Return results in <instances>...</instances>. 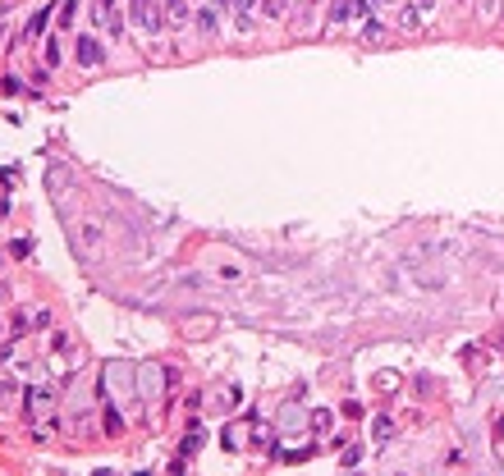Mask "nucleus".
Returning a JSON list of instances; mask_svg holds the SVG:
<instances>
[{
	"instance_id": "obj_1",
	"label": "nucleus",
	"mask_w": 504,
	"mask_h": 476,
	"mask_svg": "<svg viewBox=\"0 0 504 476\" xmlns=\"http://www.w3.org/2000/svg\"><path fill=\"white\" fill-rule=\"evenodd\" d=\"M129 19H133L138 33L156 37L165 28V5H156V0H129Z\"/></svg>"
},
{
	"instance_id": "obj_2",
	"label": "nucleus",
	"mask_w": 504,
	"mask_h": 476,
	"mask_svg": "<svg viewBox=\"0 0 504 476\" xmlns=\"http://www.w3.org/2000/svg\"><path fill=\"white\" fill-rule=\"evenodd\" d=\"M51 403H55V394L46 385H33L28 394H23V412H28V421H42L46 412H51Z\"/></svg>"
},
{
	"instance_id": "obj_3",
	"label": "nucleus",
	"mask_w": 504,
	"mask_h": 476,
	"mask_svg": "<svg viewBox=\"0 0 504 476\" xmlns=\"http://www.w3.org/2000/svg\"><path fill=\"white\" fill-rule=\"evenodd\" d=\"M422 19H427V5H422V0H413V5H399L395 28H399V33H417V28H422Z\"/></svg>"
},
{
	"instance_id": "obj_4",
	"label": "nucleus",
	"mask_w": 504,
	"mask_h": 476,
	"mask_svg": "<svg viewBox=\"0 0 504 476\" xmlns=\"http://www.w3.org/2000/svg\"><path fill=\"white\" fill-rule=\"evenodd\" d=\"M97 23L106 28L110 37H124V14H120L115 0H101V5H97Z\"/></svg>"
},
{
	"instance_id": "obj_5",
	"label": "nucleus",
	"mask_w": 504,
	"mask_h": 476,
	"mask_svg": "<svg viewBox=\"0 0 504 476\" xmlns=\"http://www.w3.org/2000/svg\"><path fill=\"white\" fill-rule=\"evenodd\" d=\"M74 56H78V65H83V69H97L101 65V42H97V37H78Z\"/></svg>"
},
{
	"instance_id": "obj_6",
	"label": "nucleus",
	"mask_w": 504,
	"mask_h": 476,
	"mask_svg": "<svg viewBox=\"0 0 504 476\" xmlns=\"http://www.w3.org/2000/svg\"><path fill=\"white\" fill-rule=\"evenodd\" d=\"M220 14H225V5H220V0H202V10H198L202 33H211V37L220 33Z\"/></svg>"
},
{
	"instance_id": "obj_7",
	"label": "nucleus",
	"mask_w": 504,
	"mask_h": 476,
	"mask_svg": "<svg viewBox=\"0 0 504 476\" xmlns=\"http://www.w3.org/2000/svg\"><path fill=\"white\" fill-rule=\"evenodd\" d=\"M367 10H372V0H335V5H330V19L349 23L353 14H367Z\"/></svg>"
},
{
	"instance_id": "obj_8",
	"label": "nucleus",
	"mask_w": 504,
	"mask_h": 476,
	"mask_svg": "<svg viewBox=\"0 0 504 476\" xmlns=\"http://www.w3.org/2000/svg\"><path fill=\"white\" fill-rule=\"evenodd\" d=\"M257 5H262V0H230V10H234V19H239L243 33L252 28V10H257Z\"/></svg>"
},
{
	"instance_id": "obj_9",
	"label": "nucleus",
	"mask_w": 504,
	"mask_h": 476,
	"mask_svg": "<svg viewBox=\"0 0 504 476\" xmlns=\"http://www.w3.org/2000/svg\"><path fill=\"white\" fill-rule=\"evenodd\" d=\"M362 42H367V46H381L385 42V28H381V23H376V19H367V23H362Z\"/></svg>"
},
{
	"instance_id": "obj_10",
	"label": "nucleus",
	"mask_w": 504,
	"mask_h": 476,
	"mask_svg": "<svg viewBox=\"0 0 504 476\" xmlns=\"http://www.w3.org/2000/svg\"><path fill=\"white\" fill-rule=\"evenodd\" d=\"M372 435H376V444H390V435H395V417H376Z\"/></svg>"
},
{
	"instance_id": "obj_11",
	"label": "nucleus",
	"mask_w": 504,
	"mask_h": 476,
	"mask_svg": "<svg viewBox=\"0 0 504 476\" xmlns=\"http://www.w3.org/2000/svg\"><path fill=\"white\" fill-rule=\"evenodd\" d=\"M161 5H165V19H175V23L188 19V0H161Z\"/></svg>"
},
{
	"instance_id": "obj_12",
	"label": "nucleus",
	"mask_w": 504,
	"mask_h": 476,
	"mask_svg": "<svg viewBox=\"0 0 504 476\" xmlns=\"http://www.w3.org/2000/svg\"><path fill=\"white\" fill-rule=\"evenodd\" d=\"M330 421H335V417H330V412H326V408H321V412H312V426H317V431H321V435H326V431H330Z\"/></svg>"
},
{
	"instance_id": "obj_13",
	"label": "nucleus",
	"mask_w": 504,
	"mask_h": 476,
	"mask_svg": "<svg viewBox=\"0 0 504 476\" xmlns=\"http://www.w3.org/2000/svg\"><path fill=\"white\" fill-rule=\"evenodd\" d=\"M46 19H51V14H33V23H28V37H42V28H46Z\"/></svg>"
},
{
	"instance_id": "obj_14",
	"label": "nucleus",
	"mask_w": 504,
	"mask_h": 476,
	"mask_svg": "<svg viewBox=\"0 0 504 476\" xmlns=\"http://www.w3.org/2000/svg\"><path fill=\"white\" fill-rule=\"evenodd\" d=\"M74 0H65V5H60V28H69V23H74Z\"/></svg>"
},
{
	"instance_id": "obj_15",
	"label": "nucleus",
	"mask_w": 504,
	"mask_h": 476,
	"mask_svg": "<svg viewBox=\"0 0 504 476\" xmlns=\"http://www.w3.org/2000/svg\"><path fill=\"white\" fill-rule=\"evenodd\" d=\"M198 449H202V435L193 431V435H188V440H184V454H198Z\"/></svg>"
},
{
	"instance_id": "obj_16",
	"label": "nucleus",
	"mask_w": 504,
	"mask_h": 476,
	"mask_svg": "<svg viewBox=\"0 0 504 476\" xmlns=\"http://www.w3.org/2000/svg\"><path fill=\"white\" fill-rule=\"evenodd\" d=\"M358 458H362V449H344V454H340V463H344V467H353Z\"/></svg>"
},
{
	"instance_id": "obj_17",
	"label": "nucleus",
	"mask_w": 504,
	"mask_h": 476,
	"mask_svg": "<svg viewBox=\"0 0 504 476\" xmlns=\"http://www.w3.org/2000/svg\"><path fill=\"white\" fill-rule=\"evenodd\" d=\"M390 5H399V0H372V10H390Z\"/></svg>"
}]
</instances>
